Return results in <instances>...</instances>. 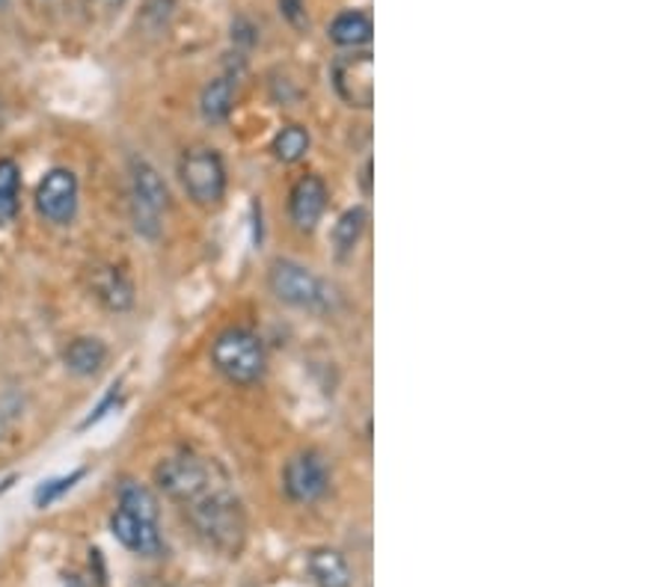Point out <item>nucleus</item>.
<instances>
[{"label": "nucleus", "mask_w": 668, "mask_h": 587, "mask_svg": "<svg viewBox=\"0 0 668 587\" xmlns=\"http://www.w3.org/2000/svg\"><path fill=\"white\" fill-rule=\"evenodd\" d=\"M279 12H283V15H286L295 28H304V24H309V21H306L304 0H279Z\"/></svg>", "instance_id": "nucleus-23"}, {"label": "nucleus", "mask_w": 668, "mask_h": 587, "mask_svg": "<svg viewBox=\"0 0 668 587\" xmlns=\"http://www.w3.org/2000/svg\"><path fill=\"white\" fill-rule=\"evenodd\" d=\"M330 39H333L339 47H363L369 45L372 39V19L365 12H339L330 28H327Z\"/></svg>", "instance_id": "nucleus-15"}, {"label": "nucleus", "mask_w": 668, "mask_h": 587, "mask_svg": "<svg viewBox=\"0 0 668 587\" xmlns=\"http://www.w3.org/2000/svg\"><path fill=\"white\" fill-rule=\"evenodd\" d=\"M63 362H66V369L72 371V374H77V377H96L107 362L105 341L81 335V339H75L68 344L66 353H63Z\"/></svg>", "instance_id": "nucleus-13"}, {"label": "nucleus", "mask_w": 668, "mask_h": 587, "mask_svg": "<svg viewBox=\"0 0 668 587\" xmlns=\"http://www.w3.org/2000/svg\"><path fill=\"white\" fill-rule=\"evenodd\" d=\"M232 105H235V84H232L230 77H218V81H211V84L202 89L200 110L209 122L230 119Z\"/></svg>", "instance_id": "nucleus-16"}, {"label": "nucleus", "mask_w": 668, "mask_h": 587, "mask_svg": "<svg viewBox=\"0 0 668 587\" xmlns=\"http://www.w3.org/2000/svg\"><path fill=\"white\" fill-rule=\"evenodd\" d=\"M283 487L291 502L297 504H312L318 502L321 495L327 493L330 487V472H327V463L316 451H304V455H295L283 469Z\"/></svg>", "instance_id": "nucleus-8"}, {"label": "nucleus", "mask_w": 668, "mask_h": 587, "mask_svg": "<svg viewBox=\"0 0 668 587\" xmlns=\"http://www.w3.org/2000/svg\"><path fill=\"white\" fill-rule=\"evenodd\" d=\"M19 184H21V172L19 167H15V161H0V196L19 200Z\"/></svg>", "instance_id": "nucleus-21"}, {"label": "nucleus", "mask_w": 668, "mask_h": 587, "mask_svg": "<svg viewBox=\"0 0 668 587\" xmlns=\"http://www.w3.org/2000/svg\"><path fill=\"white\" fill-rule=\"evenodd\" d=\"M155 481L163 493L176 499V502L191 504L193 499H200L211 483H214V472L209 466L197 460V457H167L163 463L155 469Z\"/></svg>", "instance_id": "nucleus-5"}, {"label": "nucleus", "mask_w": 668, "mask_h": 587, "mask_svg": "<svg viewBox=\"0 0 668 587\" xmlns=\"http://www.w3.org/2000/svg\"><path fill=\"white\" fill-rule=\"evenodd\" d=\"M267 285H271L277 300L297 306V309H316L325 300V288L318 282V276L297 262H288V258H279L271 265Z\"/></svg>", "instance_id": "nucleus-6"}, {"label": "nucleus", "mask_w": 668, "mask_h": 587, "mask_svg": "<svg viewBox=\"0 0 668 587\" xmlns=\"http://www.w3.org/2000/svg\"><path fill=\"white\" fill-rule=\"evenodd\" d=\"M172 12V0H146V19H155V28H163Z\"/></svg>", "instance_id": "nucleus-22"}, {"label": "nucleus", "mask_w": 668, "mask_h": 587, "mask_svg": "<svg viewBox=\"0 0 668 587\" xmlns=\"http://www.w3.org/2000/svg\"><path fill=\"white\" fill-rule=\"evenodd\" d=\"M309 573L318 587H351V567L336 549H316L309 555Z\"/></svg>", "instance_id": "nucleus-14"}, {"label": "nucleus", "mask_w": 668, "mask_h": 587, "mask_svg": "<svg viewBox=\"0 0 668 587\" xmlns=\"http://www.w3.org/2000/svg\"><path fill=\"white\" fill-rule=\"evenodd\" d=\"M274 154H277V161L283 163H297L309 152V131H306L304 125H286L283 131L274 137Z\"/></svg>", "instance_id": "nucleus-18"}, {"label": "nucleus", "mask_w": 668, "mask_h": 587, "mask_svg": "<svg viewBox=\"0 0 668 587\" xmlns=\"http://www.w3.org/2000/svg\"><path fill=\"white\" fill-rule=\"evenodd\" d=\"M3 3H7V0H0V7H3Z\"/></svg>", "instance_id": "nucleus-26"}, {"label": "nucleus", "mask_w": 668, "mask_h": 587, "mask_svg": "<svg viewBox=\"0 0 668 587\" xmlns=\"http://www.w3.org/2000/svg\"><path fill=\"white\" fill-rule=\"evenodd\" d=\"M170 205L167 184L158 175L152 163L134 161L131 167V211L134 226L146 237H158L161 232V214Z\"/></svg>", "instance_id": "nucleus-3"}, {"label": "nucleus", "mask_w": 668, "mask_h": 587, "mask_svg": "<svg viewBox=\"0 0 668 587\" xmlns=\"http://www.w3.org/2000/svg\"><path fill=\"white\" fill-rule=\"evenodd\" d=\"M327 209V188L318 175H304L291 188V200H288V214L300 232H312L318 226V220Z\"/></svg>", "instance_id": "nucleus-11"}, {"label": "nucleus", "mask_w": 668, "mask_h": 587, "mask_svg": "<svg viewBox=\"0 0 668 587\" xmlns=\"http://www.w3.org/2000/svg\"><path fill=\"white\" fill-rule=\"evenodd\" d=\"M184 193L202 209H214L226 193V167L214 149H191L179 163Z\"/></svg>", "instance_id": "nucleus-4"}, {"label": "nucleus", "mask_w": 668, "mask_h": 587, "mask_svg": "<svg viewBox=\"0 0 668 587\" xmlns=\"http://www.w3.org/2000/svg\"><path fill=\"white\" fill-rule=\"evenodd\" d=\"M333 86L344 105L372 110L374 105V60L369 51H353L333 63Z\"/></svg>", "instance_id": "nucleus-7"}, {"label": "nucleus", "mask_w": 668, "mask_h": 587, "mask_svg": "<svg viewBox=\"0 0 668 587\" xmlns=\"http://www.w3.org/2000/svg\"><path fill=\"white\" fill-rule=\"evenodd\" d=\"M211 362L235 386H253L265 377L267 369L265 348H262L258 335L241 330V327L220 332L214 339V348H211Z\"/></svg>", "instance_id": "nucleus-2"}, {"label": "nucleus", "mask_w": 668, "mask_h": 587, "mask_svg": "<svg viewBox=\"0 0 668 587\" xmlns=\"http://www.w3.org/2000/svg\"><path fill=\"white\" fill-rule=\"evenodd\" d=\"M184 508L191 511V522L197 525V531L202 537H209L218 549L232 552V555L241 549V543H244V513H241L238 499L226 487L211 483L200 499H193Z\"/></svg>", "instance_id": "nucleus-1"}, {"label": "nucleus", "mask_w": 668, "mask_h": 587, "mask_svg": "<svg viewBox=\"0 0 668 587\" xmlns=\"http://www.w3.org/2000/svg\"><path fill=\"white\" fill-rule=\"evenodd\" d=\"M15 211H19V200H12V196H0V223H7V220L15 217Z\"/></svg>", "instance_id": "nucleus-24"}, {"label": "nucleus", "mask_w": 668, "mask_h": 587, "mask_svg": "<svg viewBox=\"0 0 668 587\" xmlns=\"http://www.w3.org/2000/svg\"><path fill=\"white\" fill-rule=\"evenodd\" d=\"M89 288L114 312H123V309H128L134 303L131 282L116 267H96L93 276H89Z\"/></svg>", "instance_id": "nucleus-12"}, {"label": "nucleus", "mask_w": 668, "mask_h": 587, "mask_svg": "<svg viewBox=\"0 0 668 587\" xmlns=\"http://www.w3.org/2000/svg\"><path fill=\"white\" fill-rule=\"evenodd\" d=\"M86 3H93V0H86ZM105 3H107V7H123L125 0H105Z\"/></svg>", "instance_id": "nucleus-25"}, {"label": "nucleus", "mask_w": 668, "mask_h": 587, "mask_svg": "<svg viewBox=\"0 0 668 587\" xmlns=\"http://www.w3.org/2000/svg\"><path fill=\"white\" fill-rule=\"evenodd\" d=\"M39 214L51 223H68L77 211V179L72 170H51L36 188Z\"/></svg>", "instance_id": "nucleus-9"}, {"label": "nucleus", "mask_w": 668, "mask_h": 587, "mask_svg": "<svg viewBox=\"0 0 668 587\" xmlns=\"http://www.w3.org/2000/svg\"><path fill=\"white\" fill-rule=\"evenodd\" d=\"M84 469H75L72 474H66V478H57V481H49V483H42L36 490V504L39 508H49V504H54L63 493H68L72 487H75L81 478H84Z\"/></svg>", "instance_id": "nucleus-20"}, {"label": "nucleus", "mask_w": 668, "mask_h": 587, "mask_svg": "<svg viewBox=\"0 0 668 587\" xmlns=\"http://www.w3.org/2000/svg\"><path fill=\"white\" fill-rule=\"evenodd\" d=\"M110 531H114V537L123 543L125 549L137 552V555H146V558H155V555H161L163 541H161V531H158V522H146L131 516L128 511H119L110 516Z\"/></svg>", "instance_id": "nucleus-10"}, {"label": "nucleus", "mask_w": 668, "mask_h": 587, "mask_svg": "<svg viewBox=\"0 0 668 587\" xmlns=\"http://www.w3.org/2000/svg\"><path fill=\"white\" fill-rule=\"evenodd\" d=\"M363 232H365V211L363 209L344 211L342 217H339V223H336V228H333L336 253H339V256H348V253H351V249L360 244Z\"/></svg>", "instance_id": "nucleus-19"}, {"label": "nucleus", "mask_w": 668, "mask_h": 587, "mask_svg": "<svg viewBox=\"0 0 668 587\" xmlns=\"http://www.w3.org/2000/svg\"><path fill=\"white\" fill-rule=\"evenodd\" d=\"M119 508L137 516V520L158 522V499L146 490L144 483L125 481L119 487Z\"/></svg>", "instance_id": "nucleus-17"}]
</instances>
